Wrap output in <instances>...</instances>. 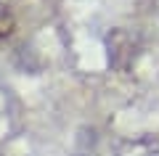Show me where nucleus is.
Returning <instances> with one entry per match:
<instances>
[{
  "mask_svg": "<svg viewBox=\"0 0 159 156\" xmlns=\"http://www.w3.org/2000/svg\"><path fill=\"white\" fill-rule=\"evenodd\" d=\"M13 34H16V16H13V11L0 0V45L8 42Z\"/></svg>",
  "mask_w": 159,
  "mask_h": 156,
  "instance_id": "f257e3e1",
  "label": "nucleus"
}]
</instances>
